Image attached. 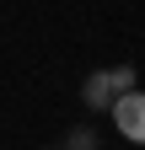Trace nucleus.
<instances>
[{"label":"nucleus","instance_id":"f257e3e1","mask_svg":"<svg viewBox=\"0 0 145 150\" xmlns=\"http://www.w3.org/2000/svg\"><path fill=\"white\" fill-rule=\"evenodd\" d=\"M113 123H118V134L129 139V145H145V91H118V102H113Z\"/></svg>","mask_w":145,"mask_h":150},{"label":"nucleus","instance_id":"f03ea898","mask_svg":"<svg viewBox=\"0 0 145 150\" xmlns=\"http://www.w3.org/2000/svg\"><path fill=\"white\" fill-rule=\"evenodd\" d=\"M81 97H86V107H92V112H113V102H118V86H113V75H107V70H92V75H86V86H81Z\"/></svg>","mask_w":145,"mask_h":150},{"label":"nucleus","instance_id":"7ed1b4c3","mask_svg":"<svg viewBox=\"0 0 145 150\" xmlns=\"http://www.w3.org/2000/svg\"><path fill=\"white\" fill-rule=\"evenodd\" d=\"M107 75H113V86H118V91H134V86H140L134 64H118V70H107Z\"/></svg>","mask_w":145,"mask_h":150},{"label":"nucleus","instance_id":"20e7f679","mask_svg":"<svg viewBox=\"0 0 145 150\" xmlns=\"http://www.w3.org/2000/svg\"><path fill=\"white\" fill-rule=\"evenodd\" d=\"M65 150H97V134L92 129H75V134H70V145Z\"/></svg>","mask_w":145,"mask_h":150}]
</instances>
